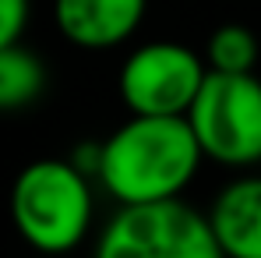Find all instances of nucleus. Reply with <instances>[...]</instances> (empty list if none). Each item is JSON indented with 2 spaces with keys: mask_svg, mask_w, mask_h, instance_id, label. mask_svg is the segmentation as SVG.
<instances>
[{
  "mask_svg": "<svg viewBox=\"0 0 261 258\" xmlns=\"http://www.w3.org/2000/svg\"><path fill=\"white\" fill-rule=\"evenodd\" d=\"M187 124L205 159L219 167H258L261 163V78L208 71L198 88Z\"/></svg>",
  "mask_w": 261,
  "mask_h": 258,
  "instance_id": "4",
  "label": "nucleus"
},
{
  "mask_svg": "<svg viewBox=\"0 0 261 258\" xmlns=\"http://www.w3.org/2000/svg\"><path fill=\"white\" fill-rule=\"evenodd\" d=\"M208 64L201 53L173 39L141 43L120 64V99L130 113L145 117H187L198 88L205 85Z\"/></svg>",
  "mask_w": 261,
  "mask_h": 258,
  "instance_id": "5",
  "label": "nucleus"
},
{
  "mask_svg": "<svg viewBox=\"0 0 261 258\" xmlns=\"http://www.w3.org/2000/svg\"><path fill=\"white\" fill-rule=\"evenodd\" d=\"M29 0H0V46L21 43L25 25H29Z\"/></svg>",
  "mask_w": 261,
  "mask_h": 258,
  "instance_id": "10",
  "label": "nucleus"
},
{
  "mask_svg": "<svg viewBox=\"0 0 261 258\" xmlns=\"http://www.w3.org/2000/svg\"><path fill=\"white\" fill-rule=\"evenodd\" d=\"M11 223L18 237L43 251L67 255L92 230V184L78 163L36 159L11 184Z\"/></svg>",
  "mask_w": 261,
  "mask_h": 258,
  "instance_id": "2",
  "label": "nucleus"
},
{
  "mask_svg": "<svg viewBox=\"0 0 261 258\" xmlns=\"http://www.w3.org/2000/svg\"><path fill=\"white\" fill-rule=\"evenodd\" d=\"M148 0H53L60 36L78 50H113L141 29Z\"/></svg>",
  "mask_w": 261,
  "mask_h": 258,
  "instance_id": "6",
  "label": "nucleus"
},
{
  "mask_svg": "<svg viewBox=\"0 0 261 258\" xmlns=\"http://www.w3.org/2000/svg\"><path fill=\"white\" fill-rule=\"evenodd\" d=\"M205 216L226 258H261V177L229 180Z\"/></svg>",
  "mask_w": 261,
  "mask_h": 258,
  "instance_id": "7",
  "label": "nucleus"
},
{
  "mask_svg": "<svg viewBox=\"0 0 261 258\" xmlns=\"http://www.w3.org/2000/svg\"><path fill=\"white\" fill-rule=\"evenodd\" d=\"M92 258H226L208 216L184 198L120 205L102 226Z\"/></svg>",
  "mask_w": 261,
  "mask_h": 258,
  "instance_id": "3",
  "label": "nucleus"
},
{
  "mask_svg": "<svg viewBox=\"0 0 261 258\" xmlns=\"http://www.w3.org/2000/svg\"><path fill=\"white\" fill-rule=\"evenodd\" d=\"M46 92V64L21 43L0 46V113L32 106Z\"/></svg>",
  "mask_w": 261,
  "mask_h": 258,
  "instance_id": "8",
  "label": "nucleus"
},
{
  "mask_svg": "<svg viewBox=\"0 0 261 258\" xmlns=\"http://www.w3.org/2000/svg\"><path fill=\"white\" fill-rule=\"evenodd\" d=\"M201 159L205 152L187 117L130 113L102 145L92 149V170L120 205L180 198Z\"/></svg>",
  "mask_w": 261,
  "mask_h": 258,
  "instance_id": "1",
  "label": "nucleus"
},
{
  "mask_svg": "<svg viewBox=\"0 0 261 258\" xmlns=\"http://www.w3.org/2000/svg\"><path fill=\"white\" fill-rule=\"evenodd\" d=\"M258 36L240 21L219 25L205 43V64H208V71H219V75H251L258 67Z\"/></svg>",
  "mask_w": 261,
  "mask_h": 258,
  "instance_id": "9",
  "label": "nucleus"
}]
</instances>
